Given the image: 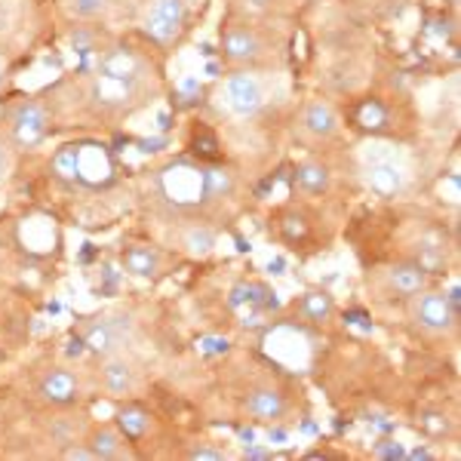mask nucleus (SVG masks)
I'll list each match as a JSON object with an SVG mask.
<instances>
[{"mask_svg":"<svg viewBox=\"0 0 461 461\" xmlns=\"http://www.w3.org/2000/svg\"><path fill=\"white\" fill-rule=\"evenodd\" d=\"M219 102L234 117H256L267 105V84L258 71H230L219 84Z\"/></svg>","mask_w":461,"mask_h":461,"instance_id":"obj_1","label":"nucleus"},{"mask_svg":"<svg viewBox=\"0 0 461 461\" xmlns=\"http://www.w3.org/2000/svg\"><path fill=\"white\" fill-rule=\"evenodd\" d=\"M409 314H412L415 326H421V330L430 332V336H443V332L456 330L461 311L449 302V295L446 293L421 289L419 295H412V308H409Z\"/></svg>","mask_w":461,"mask_h":461,"instance_id":"obj_2","label":"nucleus"},{"mask_svg":"<svg viewBox=\"0 0 461 461\" xmlns=\"http://www.w3.org/2000/svg\"><path fill=\"white\" fill-rule=\"evenodd\" d=\"M136 336V320L130 314H114V317H105L99 323H93L86 330V348L102 357L108 354H121L126 345Z\"/></svg>","mask_w":461,"mask_h":461,"instance_id":"obj_3","label":"nucleus"},{"mask_svg":"<svg viewBox=\"0 0 461 461\" xmlns=\"http://www.w3.org/2000/svg\"><path fill=\"white\" fill-rule=\"evenodd\" d=\"M267 41L262 34L256 32L252 25H243V22H237V25H230L225 34H221V56L228 59L230 65H256L262 62L267 56Z\"/></svg>","mask_w":461,"mask_h":461,"instance_id":"obj_4","label":"nucleus"},{"mask_svg":"<svg viewBox=\"0 0 461 461\" xmlns=\"http://www.w3.org/2000/svg\"><path fill=\"white\" fill-rule=\"evenodd\" d=\"M6 123H10L13 142H16L19 148H34L47 139L50 114H47V108L37 105V102H19V105L10 111Z\"/></svg>","mask_w":461,"mask_h":461,"instance_id":"obj_5","label":"nucleus"},{"mask_svg":"<svg viewBox=\"0 0 461 461\" xmlns=\"http://www.w3.org/2000/svg\"><path fill=\"white\" fill-rule=\"evenodd\" d=\"M145 32L160 43H169L185 28V4L182 0H151L145 10Z\"/></svg>","mask_w":461,"mask_h":461,"instance_id":"obj_6","label":"nucleus"},{"mask_svg":"<svg viewBox=\"0 0 461 461\" xmlns=\"http://www.w3.org/2000/svg\"><path fill=\"white\" fill-rule=\"evenodd\" d=\"M95 74H99V77H108V80H117V84L132 86L145 74V59L126 47L108 50V53H102L99 62H95Z\"/></svg>","mask_w":461,"mask_h":461,"instance_id":"obj_7","label":"nucleus"},{"mask_svg":"<svg viewBox=\"0 0 461 461\" xmlns=\"http://www.w3.org/2000/svg\"><path fill=\"white\" fill-rule=\"evenodd\" d=\"M163 191L169 194V200L176 203H194V200H203V169L197 167H173L163 176Z\"/></svg>","mask_w":461,"mask_h":461,"instance_id":"obj_8","label":"nucleus"},{"mask_svg":"<svg viewBox=\"0 0 461 461\" xmlns=\"http://www.w3.org/2000/svg\"><path fill=\"white\" fill-rule=\"evenodd\" d=\"M299 126H302V132L308 139H317V142H323V139H332L339 132L341 117H339V111L330 105V102L314 99V102H308V105L302 108Z\"/></svg>","mask_w":461,"mask_h":461,"instance_id":"obj_9","label":"nucleus"},{"mask_svg":"<svg viewBox=\"0 0 461 461\" xmlns=\"http://www.w3.org/2000/svg\"><path fill=\"white\" fill-rule=\"evenodd\" d=\"M366 188L378 197H397L406 188V169L393 158H375L366 167Z\"/></svg>","mask_w":461,"mask_h":461,"instance_id":"obj_10","label":"nucleus"},{"mask_svg":"<svg viewBox=\"0 0 461 461\" xmlns=\"http://www.w3.org/2000/svg\"><path fill=\"white\" fill-rule=\"evenodd\" d=\"M102 388L108 393H114V397H126V393L136 391L139 375H136V369H132V363L117 354H108L105 363H102Z\"/></svg>","mask_w":461,"mask_h":461,"instance_id":"obj_11","label":"nucleus"},{"mask_svg":"<svg viewBox=\"0 0 461 461\" xmlns=\"http://www.w3.org/2000/svg\"><path fill=\"white\" fill-rule=\"evenodd\" d=\"M243 409L258 421H280L286 415V400H284V393L274 388H256L243 400Z\"/></svg>","mask_w":461,"mask_h":461,"instance_id":"obj_12","label":"nucleus"},{"mask_svg":"<svg viewBox=\"0 0 461 461\" xmlns=\"http://www.w3.org/2000/svg\"><path fill=\"white\" fill-rule=\"evenodd\" d=\"M295 185H299V191H304V194L320 197V194H326V191H330L332 173H330V167H326V163L304 160V163L295 167Z\"/></svg>","mask_w":461,"mask_h":461,"instance_id":"obj_13","label":"nucleus"},{"mask_svg":"<svg viewBox=\"0 0 461 461\" xmlns=\"http://www.w3.org/2000/svg\"><path fill=\"white\" fill-rule=\"evenodd\" d=\"M388 284L393 286V293L397 295L412 299V295H419L421 289H428V274L421 271L419 265L403 262V265H393L388 271Z\"/></svg>","mask_w":461,"mask_h":461,"instance_id":"obj_14","label":"nucleus"},{"mask_svg":"<svg viewBox=\"0 0 461 461\" xmlns=\"http://www.w3.org/2000/svg\"><path fill=\"white\" fill-rule=\"evenodd\" d=\"M89 449L95 452V458H130V446H126V434L121 428H99L89 437Z\"/></svg>","mask_w":461,"mask_h":461,"instance_id":"obj_15","label":"nucleus"},{"mask_svg":"<svg viewBox=\"0 0 461 461\" xmlns=\"http://www.w3.org/2000/svg\"><path fill=\"white\" fill-rule=\"evenodd\" d=\"M111 173V163L105 158V151H99L95 145H80L77 154V182L99 185V178H105Z\"/></svg>","mask_w":461,"mask_h":461,"instance_id":"obj_16","label":"nucleus"},{"mask_svg":"<svg viewBox=\"0 0 461 461\" xmlns=\"http://www.w3.org/2000/svg\"><path fill=\"white\" fill-rule=\"evenodd\" d=\"M41 393L53 403H71L77 397V378L68 369H53L41 378Z\"/></svg>","mask_w":461,"mask_h":461,"instance_id":"obj_17","label":"nucleus"},{"mask_svg":"<svg viewBox=\"0 0 461 461\" xmlns=\"http://www.w3.org/2000/svg\"><path fill=\"white\" fill-rule=\"evenodd\" d=\"M123 267L132 277H154L160 271V252L154 247H126Z\"/></svg>","mask_w":461,"mask_h":461,"instance_id":"obj_18","label":"nucleus"},{"mask_svg":"<svg viewBox=\"0 0 461 461\" xmlns=\"http://www.w3.org/2000/svg\"><path fill=\"white\" fill-rule=\"evenodd\" d=\"M299 314L311 320V323H323V320L336 314V302H332V295L326 289H308L299 299Z\"/></svg>","mask_w":461,"mask_h":461,"instance_id":"obj_19","label":"nucleus"},{"mask_svg":"<svg viewBox=\"0 0 461 461\" xmlns=\"http://www.w3.org/2000/svg\"><path fill=\"white\" fill-rule=\"evenodd\" d=\"M237 191V176L228 167H206L203 169V194L212 200H225Z\"/></svg>","mask_w":461,"mask_h":461,"instance_id":"obj_20","label":"nucleus"},{"mask_svg":"<svg viewBox=\"0 0 461 461\" xmlns=\"http://www.w3.org/2000/svg\"><path fill=\"white\" fill-rule=\"evenodd\" d=\"M111 4H114V0H62V6L68 10V16L80 19V22L105 19L111 13Z\"/></svg>","mask_w":461,"mask_h":461,"instance_id":"obj_21","label":"nucleus"},{"mask_svg":"<svg viewBox=\"0 0 461 461\" xmlns=\"http://www.w3.org/2000/svg\"><path fill=\"white\" fill-rule=\"evenodd\" d=\"M182 247H185V252H191V256L203 258L215 249V234L206 225H191L182 234Z\"/></svg>","mask_w":461,"mask_h":461,"instance_id":"obj_22","label":"nucleus"},{"mask_svg":"<svg viewBox=\"0 0 461 461\" xmlns=\"http://www.w3.org/2000/svg\"><path fill=\"white\" fill-rule=\"evenodd\" d=\"M117 428H121L126 437L136 440V437H145L148 430H151V415L142 412V409H136V406H130L117 415Z\"/></svg>","mask_w":461,"mask_h":461,"instance_id":"obj_23","label":"nucleus"},{"mask_svg":"<svg viewBox=\"0 0 461 461\" xmlns=\"http://www.w3.org/2000/svg\"><path fill=\"white\" fill-rule=\"evenodd\" d=\"M77 154H80V145H65L56 151L53 158V173L65 182H77Z\"/></svg>","mask_w":461,"mask_h":461,"instance_id":"obj_24","label":"nucleus"},{"mask_svg":"<svg viewBox=\"0 0 461 461\" xmlns=\"http://www.w3.org/2000/svg\"><path fill=\"white\" fill-rule=\"evenodd\" d=\"M412 265H419L425 274H440L446 267V258H443V249L440 247H421L415 252Z\"/></svg>","mask_w":461,"mask_h":461,"instance_id":"obj_25","label":"nucleus"},{"mask_svg":"<svg viewBox=\"0 0 461 461\" xmlns=\"http://www.w3.org/2000/svg\"><path fill=\"white\" fill-rule=\"evenodd\" d=\"M185 456H188L191 461H225L228 452L225 449H212V446H191Z\"/></svg>","mask_w":461,"mask_h":461,"instance_id":"obj_26","label":"nucleus"},{"mask_svg":"<svg viewBox=\"0 0 461 461\" xmlns=\"http://www.w3.org/2000/svg\"><path fill=\"white\" fill-rule=\"evenodd\" d=\"M62 458L65 461H95V452L89 449V443H74V446H65Z\"/></svg>","mask_w":461,"mask_h":461,"instance_id":"obj_27","label":"nucleus"},{"mask_svg":"<svg viewBox=\"0 0 461 461\" xmlns=\"http://www.w3.org/2000/svg\"><path fill=\"white\" fill-rule=\"evenodd\" d=\"M421 425H425L430 434H446V428H449V421H446V415H437V412H428L425 419H421Z\"/></svg>","mask_w":461,"mask_h":461,"instance_id":"obj_28","label":"nucleus"},{"mask_svg":"<svg viewBox=\"0 0 461 461\" xmlns=\"http://www.w3.org/2000/svg\"><path fill=\"white\" fill-rule=\"evenodd\" d=\"M249 6H256V10H267V6L274 4V0H247Z\"/></svg>","mask_w":461,"mask_h":461,"instance_id":"obj_29","label":"nucleus"},{"mask_svg":"<svg viewBox=\"0 0 461 461\" xmlns=\"http://www.w3.org/2000/svg\"><path fill=\"white\" fill-rule=\"evenodd\" d=\"M247 458H271V452H265V449H249V452H247Z\"/></svg>","mask_w":461,"mask_h":461,"instance_id":"obj_30","label":"nucleus"},{"mask_svg":"<svg viewBox=\"0 0 461 461\" xmlns=\"http://www.w3.org/2000/svg\"><path fill=\"white\" fill-rule=\"evenodd\" d=\"M4 169H6V154H4V148H0V176H4Z\"/></svg>","mask_w":461,"mask_h":461,"instance_id":"obj_31","label":"nucleus"},{"mask_svg":"<svg viewBox=\"0 0 461 461\" xmlns=\"http://www.w3.org/2000/svg\"><path fill=\"white\" fill-rule=\"evenodd\" d=\"M0 74H4V62H0Z\"/></svg>","mask_w":461,"mask_h":461,"instance_id":"obj_32","label":"nucleus"}]
</instances>
